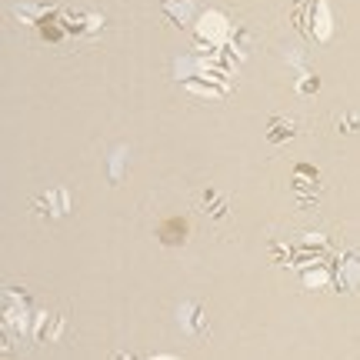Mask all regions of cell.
Wrapping results in <instances>:
<instances>
[{
	"label": "cell",
	"mask_w": 360,
	"mask_h": 360,
	"mask_svg": "<svg viewBox=\"0 0 360 360\" xmlns=\"http://www.w3.org/2000/svg\"><path fill=\"white\" fill-rule=\"evenodd\" d=\"M187 327H191L197 337H204V334H210V327H207V321H204V307L200 304H191V317H187Z\"/></svg>",
	"instance_id": "2"
},
{
	"label": "cell",
	"mask_w": 360,
	"mask_h": 360,
	"mask_svg": "<svg viewBox=\"0 0 360 360\" xmlns=\"http://www.w3.org/2000/svg\"><path fill=\"white\" fill-rule=\"evenodd\" d=\"M290 137H297V120L294 117H270L267 141L270 143H283V141H290Z\"/></svg>",
	"instance_id": "1"
},
{
	"label": "cell",
	"mask_w": 360,
	"mask_h": 360,
	"mask_svg": "<svg viewBox=\"0 0 360 360\" xmlns=\"http://www.w3.org/2000/svg\"><path fill=\"white\" fill-rule=\"evenodd\" d=\"M334 124L337 130H344V134H360V114H337L334 117Z\"/></svg>",
	"instance_id": "3"
}]
</instances>
